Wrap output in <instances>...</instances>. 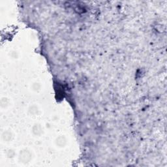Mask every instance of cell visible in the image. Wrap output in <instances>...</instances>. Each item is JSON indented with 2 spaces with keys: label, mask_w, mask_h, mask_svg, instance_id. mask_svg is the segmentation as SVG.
<instances>
[{
  "label": "cell",
  "mask_w": 167,
  "mask_h": 167,
  "mask_svg": "<svg viewBox=\"0 0 167 167\" xmlns=\"http://www.w3.org/2000/svg\"><path fill=\"white\" fill-rule=\"evenodd\" d=\"M27 153H28V152L27 151V153H26V155L25 154V152L24 151V152H23L22 153V155H20V159H22V161H23V162H24V163H25V162H27V161H29V159H30V155H27Z\"/></svg>",
  "instance_id": "1"
}]
</instances>
